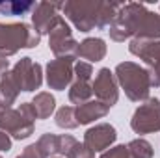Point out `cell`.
Here are the masks:
<instances>
[{"label":"cell","mask_w":160,"mask_h":158,"mask_svg":"<svg viewBox=\"0 0 160 158\" xmlns=\"http://www.w3.org/2000/svg\"><path fill=\"white\" fill-rule=\"evenodd\" d=\"M110 39L121 41L128 39H160V15L149 11L143 4L128 2L123 4L118 17L110 24Z\"/></svg>","instance_id":"1"},{"label":"cell","mask_w":160,"mask_h":158,"mask_svg":"<svg viewBox=\"0 0 160 158\" xmlns=\"http://www.w3.org/2000/svg\"><path fill=\"white\" fill-rule=\"evenodd\" d=\"M123 4L119 2H84V0H69L63 4V15L77 26L80 32H91L93 28H106L114 22Z\"/></svg>","instance_id":"2"},{"label":"cell","mask_w":160,"mask_h":158,"mask_svg":"<svg viewBox=\"0 0 160 158\" xmlns=\"http://www.w3.org/2000/svg\"><path fill=\"white\" fill-rule=\"evenodd\" d=\"M116 78L118 84L123 87L125 95L134 101V102H142L149 99V91H151V77L149 71L145 67H140L134 62H123L116 67Z\"/></svg>","instance_id":"3"},{"label":"cell","mask_w":160,"mask_h":158,"mask_svg":"<svg viewBox=\"0 0 160 158\" xmlns=\"http://www.w3.org/2000/svg\"><path fill=\"white\" fill-rule=\"evenodd\" d=\"M41 36L36 34L26 22H0V56L8 58L17 54L21 48H34L39 45Z\"/></svg>","instance_id":"4"},{"label":"cell","mask_w":160,"mask_h":158,"mask_svg":"<svg viewBox=\"0 0 160 158\" xmlns=\"http://www.w3.org/2000/svg\"><path fill=\"white\" fill-rule=\"evenodd\" d=\"M130 54L138 56L140 60L145 62L149 67V77H151V87L160 86V39L149 41V39H132L128 45Z\"/></svg>","instance_id":"5"},{"label":"cell","mask_w":160,"mask_h":158,"mask_svg":"<svg viewBox=\"0 0 160 158\" xmlns=\"http://www.w3.org/2000/svg\"><path fill=\"white\" fill-rule=\"evenodd\" d=\"M48 47L56 58H77L78 43L75 41L71 28L63 17H60L54 28L48 32Z\"/></svg>","instance_id":"6"},{"label":"cell","mask_w":160,"mask_h":158,"mask_svg":"<svg viewBox=\"0 0 160 158\" xmlns=\"http://www.w3.org/2000/svg\"><path fill=\"white\" fill-rule=\"evenodd\" d=\"M130 126L136 134H151L160 130V101L147 99L134 112L130 119Z\"/></svg>","instance_id":"7"},{"label":"cell","mask_w":160,"mask_h":158,"mask_svg":"<svg viewBox=\"0 0 160 158\" xmlns=\"http://www.w3.org/2000/svg\"><path fill=\"white\" fill-rule=\"evenodd\" d=\"M0 130L8 132L15 140H26L34 132V121L24 117L19 108H0Z\"/></svg>","instance_id":"8"},{"label":"cell","mask_w":160,"mask_h":158,"mask_svg":"<svg viewBox=\"0 0 160 158\" xmlns=\"http://www.w3.org/2000/svg\"><path fill=\"white\" fill-rule=\"evenodd\" d=\"M11 73L17 80L21 91H36V89L41 87L43 71H41V65L36 63L32 58H21L13 65Z\"/></svg>","instance_id":"9"},{"label":"cell","mask_w":160,"mask_h":158,"mask_svg":"<svg viewBox=\"0 0 160 158\" xmlns=\"http://www.w3.org/2000/svg\"><path fill=\"white\" fill-rule=\"evenodd\" d=\"M75 77V58H56L47 65V84L50 89H65Z\"/></svg>","instance_id":"10"},{"label":"cell","mask_w":160,"mask_h":158,"mask_svg":"<svg viewBox=\"0 0 160 158\" xmlns=\"http://www.w3.org/2000/svg\"><path fill=\"white\" fill-rule=\"evenodd\" d=\"M91 87H93V93H95L97 101H101L102 104H106V106H110V108H112V106L118 102V99H119V84H118V78H116V75H114L110 69H106V67H102V69L97 73V77L93 80Z\"/></svg>","instance_id":"11"},{"label":"cell","mask_w":160,"mask_h":158,"mask_svg":"<svg viewBox=\"0 0 160 158\" xmlns=\"http://www.w3.org/2000/svg\"><path fill=\"white\" fill-rule=\"evenodd\" d=\"M118 140V132L112 125L108 123H101L95 125L91 128L86 130L84 134V145L95 155V153H104V149H108L114 141Z\"/></svg>","instance_id":"12"},{"label":"cell","mask_w":160,"mask_h":158,"mask_svg":"<svg viewBox=\"0 0 160 158\" xmlns=\"http://www.w3.org/2000/svg\"><path fill=\"white\" fill-rule=\"evenodd\" d=\"M63 4H58V2H38L34 13H32V22H34V30L36 34H48L54 24L58 22V19L62 17L58 13V9H62Z\"/></svg>","instance_id":"13"},{"label":"cell","mask_w":160,"mask_h":158,"mask_svg":"<svg viewBox=\"0 0 160 158\" xmlns=\"http://www.w3.org/2000/svg\"><path fill=\"white\" fill-rule=\"evenodd\" d=\"M75 110H77V121H78V125H88V123H91L95 119L104 117L110 112V106L102 104L101 101H88V102L77 106Z\"/></svg>","instance_id":"14"},{"label":"cell","mask_w":160,"mask_h":158,"mask_svg":"<svg viewBox=\"0 0 160 158\" xmlns=\"http://www.w3.org/2000/svg\"><path fill=\"white\" fill-rule=\"evenodd\" d=\"M77 56L89 60V62H101L106 56V43L101 37H88L82 43H78Z\"/></svg>","instance_id":"15"},{"label":"cell","mask_w":160,"mask_h":158,"mask_svg":"<svg viewBox=\"0 0 160 158\" xmlns=\"http://www.w3.org/2000/svg\"><path fill=\"white\" fill-rule=\"evenodd\" d=\"M21 93V87L17 84V80L13 77L11 71L4 73L0 78V106L2 108H11V104L17 101Z\"/></svg>","instance_id":"16"},{"label":"cell","mask_w":160,"mask_h":158,"mask_svg":"<svg viewBox=\"0 0 160 158\" xmlns=\"http://www.w3.org/2000/svg\"><path fill=\"white\" fill-rule=\"evenodd\" d=\"M60 155L63 158H93V153L69 134L60 136Z\"/></svg>","instance_id":"17"},{"label":"cell","mask_w":160,"mask_h":158,"mask_svg":"<svg viewBox=\"0 0 160 158\" xmlns=\"http://www.w3.org/2000/svg\"><path fill=\"white\" fill-rule=\"evenodd\" d=\"M32 104H34V108H36L38 119H48L54 114V110H56V99H54L50 93H47V91L38 93V95L34 97Z\"/></svg>","instance_id":"18"},{"label":"cell","mask_w":160,"mask_h":158,"mask_svg":"<svg viewBox=\"0 0 160 158\" xmlns=\"http://www.w3.org/2000/svg\"><path fill=\"white\" fill-rule=\"evenodd\" d=\"M93 95V87L89 82H84V80H75L71 84V89H69V101L73 104H84L89 101V97Z\"/></svg>","instance_id":"19"},{"label":"cell","mask_w":160,"mask_h":158,"mask_svg":"<svg viewBox=\"0 0 160 158\" xmlns=\"http://www.w3.org/2000/svg\"><path fill=\"white\" fill-rule=\"evenodd\" d=\"M36 2H17V0H6L0 2V13L2 15H26L32 9H36Z\"/></svg>","instance_id":"20"},{"label":"cell","mask_w":160,"mask_h":158,"mask_svg":"<svg viewBox=\"0 0 160 158\" xmlns=\"http://www.w3.org/2000/svg\"><path fill=\"white\" fill-rule=\"evenodd\" d=\"M38 147H39L41 155L45 158L60 155V136H56V134H43L38 140Z\"/></svg>","instance_id":"21"},{"label":"cell","mask_w":160,"mask_h":158,"mask_svg":"<svg viewBox=\"0 0 160 158\" xmlns=\"http://www.w3.org/2000/svg\"><path fill=\"white\" fill-rule=\"evenodd\" d=\"M56 125L60 128H65V130H71V128H77L78 126V121H77V110L73 106H62L58 112H56Z\"/></svg>","instance_id":"22"},{"label":"cell","mask_w":160,"mask_h":158,"mask_svg":"<svg viewBox=\"0 0 160 158\" xmlns=\"http://www.w3.org/2000/svg\"><path fill=\"white\" fill-rule=\"evenodd\" d=\"M128 149V158H153V145L147 140H132L127 145Z\"/></svg>","instance_id":"23"},{"label":"cell","mask_w":160,"mask_h":158,"mask_svg":"<svg viewBox=\"0 0 160 158\" xmlns=\"http://www.w3.org/2000/svg\"><path fill=\"white\" fill-rule=\"evenodd\" d=\"M93 75V67L91 63H86V62H77L75 63V80H84V82H89Z\"/></svg>","instance_id":"24"},{"label":"cell","mask_w":160,"mask_h":158,"mask_svg":"<svg viewBox=\"0 0 160 158\" xmlns=\"http://www.w3.org/2000/svg\"><path fill=\"white\" fill-rule=\"evenodd\" d=\"M101 158H128V149H127V145H116V147L104 151Z\"/></svg>","instance_id":"25"},{"label":"cell","mask_w":160,"mask_h":158,"mask_svg":"<svg viewBox=\"0 0 160 158\" xmlns=\"http://www.w3.org/2000/svg\"><path fill=\"white\" fill-rule=\"evenodd\" d=\"M17 158H45V156L41 155L38 143H32V145H28V147L22 151V155H19Z\"/></svg>","instance_id":"26"},{"label":"cell","mask_w":160,"mask_h":158,"mask_svg":"<svg viewBox=\"0 0 160 158\" xmlns=\"http://www.w3.org/2000/svg\"><path fill=\"white\" fill-rule=\"evenodd\" d=\"M11 149V138L8 132L0 130V151H9Z\"/></svg>","instance_id":"27"},{"label":"cell","mask_w":160,"mask_h":158,"mask_svg":"<svg viewBox=\"0 0 160 158\" xmlns=\"http://www.w3.org/2000/svg\"><path fill=\"white\" fill-rule=\"evenodd\" d=\"M8 69H9V62H8V58H2V56H0V75L8 73Z\"/></svg>","instance_id":"28"},{"label":"cell","mask_w":160,"mask_h":158,"mask_svg":"<svg viewBox=\"0 0 160 158\" xmlns=\"http://www.w3.org/2000/svg\"><path fill=\"white\" fill-rule=\"evenodd\" d=\"M50 158H63V156H50Z\"/></svg>","instance_id":"29"},{"label":"cell","mask_w":160,"mask_h":158,"mask_svg":"<svg viewBox=\"0 0 160 158\" xmlns=\"http://www.w3.org/2000/svg\"><path fill=\"white\" fill-rule=\"evenodd\" d=\"M0 108H2V106H0Z\"/></svg>","instance_id":"30"},{"label":"cell","mask_w":160,"mask_h":158,"mask_svg":"<svg viewBox=\"0 0 160 158\" xmlns=\"http://www.w3.org/2000/svg\"><path fill=\"white\" fill-rule=\"evenodd\" d=\"M0 158H2V156H0Z\"/></svg>","instance_id":"31"}]
</instances>
